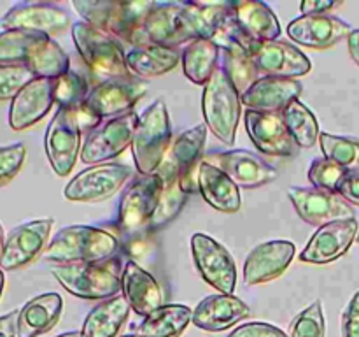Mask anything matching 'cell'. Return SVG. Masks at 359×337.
<instances>
[{"label":"cell","mask_w":359,"mask_h":337,"mask_svg":"<svg viewBox=\"0 0 359 337\" xmlns=\"http://www.w3.org/2000/svg\"><path fill=\"white\" fill-rule=\"evenodd\" d=\"M119 242L111 232L88 225L62 228L44 251V258L56 265L70 263H102L118 253Z\"/></svg>","instance_id":"1"},{"label":"cell","mask_w":359,"mask_h":337,"mask_svg":"<svg viewBox=\"0 0 359 337\" xmlns=\"http://www.w3.org/2000/svg\"><path fill=\"white\" fill-rule=\"evenodd\" d=\"M156 2L149 0H76L72 7L83 21L105 32L121 44H130Z\"/></svg>","instance_id":"2"},{"label":"cell","mask_w":359,"mask_h":337,"mask_svg":"<svg viewBox=\"0 0 359 337\" xmlns=\"http://www.w3.org/2000/svg\"><path fill=\"white\" fill-rule=\"evenodd\" d=\"M202 112L205 125L226 146H233L242 112V98L223 67L203 86Z\"/></svg>","instance_id":"3"},{"label":"cell","mask_w":359,"mask_h":337,"mask_svg":"<svg viewBox=\"0 0 359 337\" xmlns=\"http://www.w3.org/2000/svg\"><path fill=\"white\" fill-rule=\"evenodd\" d=\"M172 144L168 109L161 98L154 100L139 116L132 139L133 161L142 176L156 174Z\"/></svg>","instance_id":"4"},{"label":"cell","mask_w":359,"mask_h":337,"mask_svg":"<svg viewBox=\"0 0 359 337\" xmlns=\"http://www.w3.org/2000/svg\"><path fill=\"white\" fill-rule=\"evenodd\" d=\"M123 269L116 260L102 263H70L55 265L51 274L70 295L88 300L111 298L121 291Z\"/></svg>","instance_id":"5"},{"label":"cell","mask_w":359,"mask_h":337,"mask_svg":"<svg viewBox=\"0 0 359 337\" xmlns=\"http://www.w3.org/2000/svg\"><path fill=\"white\" fill-rule=\"evenodd\" d=\"M72 39L79 55L95 74L105 79L132 76L126 67L123 44L109 34L81 20L72 25Z\"/></svg>","instance_id":"6"},{"label":"cell","mask_w":359,"mask_h":337,"mask_svg":"<svg viewBox=\"0 0 359 337\" xmlns=\"http://www.w3.org/2000/svg\"><path fill=\"white\" fill-rule=\"evenodd\" d=\"M196 35L189 25L182 2H156L146 20L133 34L130 46H163L174 48L195 41Z\"/></svg>","instance_id":"7"},{"label":"cell","mask_w":359,"mask_h":337,"mask_svg":"<svg viewBox=\"0 0 359 337\" xmlns=\"http://www.w3.org/2000/svg\"><path fill=\"white\" fill-rule=\"evenodd\" d=\"M81 132L76 111L58 107L46 130L44 147L49 165L60 178L69 176L81 157Z\"/></svg>","instance_id":"8"},{"label":"cell","mask_w":359,"mask_h":337,"mask_svg":"<svg viewBox=\"0 0 359 337\" xmlns=\"http://www.w3.org/2000/svg\"><path fill=\"white\" fill-rule=\"evenodd\" d=\"M207 125H196L186 130L168 147L156 172L177 176L186 193L198 192V168L203 161V147L207 140Z\"/></svg>","instance_id":"9"},{"label":"cell","mask_w":359,"mask_h":337,"mask_svg":"<svg viewBox=\"0 0 359 337\" xmlns=\"http://www.w3.org/2000/svg\"><path fill=\"white\" fill-rule=\"evenodd\" d=\"M191 255L196 270L205 283L216 288L219 293L233 295L237 288V265L221 242L198 232L191 235Z\"/></svg>","instance_id":"10"},{"label":"cell","mask_w":359,"mask_h":337,"mask_svg":"<svg viewBox=\"0 0 359 337\" xmlns=\"http://www.w3.org/2000/svg\"><path fill=\"white\" fill-rule=\"evenodd\" d=\"M137 121L139 114L132 111L91 130L81 150V160L88 165H100L119 157L126 147L132 146Z\"/></svg>","instance_id":"11"},{"label":"cell","mask_w":359,"mask_h":337,"mask_svg":"<svg viewBox=\"0 0 359 337\" xmlns=\"http://www.w3.org/2000/svg\"><path fill=\"white\" fill-rule=\"evenodd\" d=\"M130 176L132 171L121 164L91 165L70 179L63 195L72 202H102L116 195Z\"/></svg>","instance_id":"12"},{"label":"cell","mask_w":359,"mask_h":337,"mask_svg":"<svg viewBox=\"0 0 359 337\" xmlns=\"http://www.w3.org/2000/svg\"><path fill=\"white\" fill-rule=\"evenodd\" d=\"M160 193L161 179L156 174H140L135 181L126 186L118 206V227L123 234L132 235L149 227Z\"/></svg>","instance_id":"13"},{"label":"cell","mask_w":359,"mask_h":337,"mask_svg":"<svg viewBox=\"0 0 359 337\" xmlns=\"http://www.w3.org/2000/svg\"><path fill=\"white\" fill-rule=\"evenodd\" d=\"M291 204L297 209L298 216L309 225L323 227L344 220H356V211L339 193L325 192L318 188H300L291 186L287 190Z\"/></svg>","instance_id":"14"},{"label":"cell","mask_w":359,"mask_h":337,"mask_svg":"<svg viewBox=\"0 0 359 337\" xmlns=\"http://www.w3.org/2000/svg\"><path fill=\"white\" fill-rule=\"evenodd\" d=\"M55 221L51 218L46 220H34L18 225L9 232L4 244L2 258H0V270H18L30 265L34 260L41 256L48 248V239Z\"/></svg>","instance_id":"15"},{"label":"cell","mask_w":359,"mask_h":337,"mask_svg":"<svg viewBox=\"0 0 359 337\" xmlns=\"http://www.w3.org/2000/svg\"><path fill=\"white\" fill-rule=\"evenodd\" d=\"M146 84L135 76L111 77L98 83L90 91L86 105L100 118H119L132 112L133 105L146 93Z\"/></svg>","instance_id":"16"},{"label":"cell","mask_w":359,"mask_h":337,"mask_svg":"<svg viewBox=\"0 0 359 337\" xmlns=\"http://www.w3.org/2000/svg\"><path fill=\"white\" fill-rule=\"evenodd\" d=\"M4 30H28L48 37L63 34L70 27V14L55 4H14L0 20Z\"/></svg>","instance_id":"17"},{"label":"cell","mask_w":359,"mask_h":337,"mask_svg":"<svg viewBox=\"0 0 359 337\" xmlns=\"http://www.w3.org/2000/svg\"><path fill=\"white\" fill-rule=\"evenodd\" d=\"M203 161L223 171L238 188H258L277 179L276 168L248 150L212 151L203 154Z\"/></svg>","instance_id":"18"},{"label":"cell","mask_w":359,"mask_h":337,"mask_svg":"<svg viewBox=\"0 0 359 337\" xmlns=\"http://www.w3.org/2000/svg\"><path fill=\"white\" fill-rule=\"evenodd\" d=\"M358 220L335 221L319 227L298 258L305 263L325 265L339 260L358 239Z\"/></svg>","instance_id":"19"},{"label":"cell","mask_w":359,"mask_h":337,"mask_svg":"<svg viewBox=\"0 0 359 337\" xmlns=\"http://www.w3.org/2000/svg\"><path fill=\"white\" fill-rule=\"evenodd\" d=\"M297 255V246L286 239H273L258 244L244 263V281L249 286L269 283L286 272Z\"/></svg>","instance_id":"20"},{"label":"cell","mask_w":359,"mask_h":337,"mask_svg":"<svg viewBox=\"0 0 359 337\" xmlns=\"http://www.w3.org/2000/svg\"><path fill=\"white\" fill-rule=\"evenodd\" d=\"M245 130L252 144L269 157H293L298 153V146L291 139L280 112H256L245 111Z\"/></svg>","instance_id":"21"},{"label":"cell","mask_w":359,"mask_h":337,"mask_svg":"<svg viewBox=\"0 0 359 337\" xmlns=\"http://www.w3.org/2000/svg\"><path fill=\"white\" fill-rule=\"evenodd\" d=\"M256 69L259 74L269 77H284V79H297L307 76L312 70L309 56L297 46L284 41L262 42L252 55Z\"/></svg>","instance_id":"22"},{"label":"cell","mask_w":359,"mask_h":337,"mask_svg":"<svg viewBox=\"0 0 359 337\" xmlns=\"http://www.w3.org/2000/svg\"><path fill=\"white\" fill-rule=\"evenodd\" d=\"M353 32L349 23L333 14H309L287 25V35L293 42L312 49H328L347 39Z\"/></svg>","instance_id":"23"},{"label":"cell","mask_w":359,"mask_h":337,"mask_svg":"<svg viewBox=\"0 0 359 337\" xmlns=\"http://www.w3.org/2000/svg\"><path fill=\"white\" fill-rule=\"evenodd\" d=\"M53 104V79L35 77L11 100L9 126L16 132L30 128L51 111Z\"/></svg>","instance_id":"24"},{"label":"cell","mask_w":359,"mask_h":337,"mask_svg":"<svg viewBox=\"0 0 359 337\" xmlns=\"http://www.w3.org/2000/svg\"><path fill=\"white\" fill-rule=\"evenodd\" d=\"M121 291L130 309L140 316H149L165 305V295L153 274L137 262H126L121 272Z\"/></svg>","instance_id":"25"},{"label":"cell","mask_w":359,"mask_h":337,"mask_svg":"<svg viewBox=\"0 0 359 337\" xmlns=\"http://www.w3.org/2000/svg\"><path fill=\"white\" fill-rule=\"evenodd\" d=\"M251 309L238 297L216 293L205 297L193 309L191 323L205 332H223L248 318Z\"/></svg>","instance_id":"26"},{"label":"cell","mask_w":359,"mask_h":337,"mask_svg":"<svg viewBox=\"0 0 359 337\" xmlns=\"http://www.w3.org/2000/svg\"><path fill=\"white\" fill-rule=\"evenodd\" d=\"M300 93V81L263 76L241 98L249 111L283 112L291 102L298 100Z\"/></svg>","instance_id":"27"},{"label":"cell","mask_w":359,"mask_h":337,"mask_svg":"<svg viewBox=\"0 0 359 337\" xmlns=\"http://www.w3.org/2000/svg\"><path fill=\"white\" fill-rule=\"evenodd\" d=\"M63 300L58 293L49 291L30 298L18 309V337H39L49 332L62 316Z\"/></svg>","instance_id":"28"},{"label":"cell","mask_w":359,"mask_h":337,"mask_svg":"<svg viewBox=\"0 0 359 337\" xmlns=\"http://www.w3.org/2000/svg\"><path fill=\"white\" fill-rule=\"evenodd\" d=\"M198 192L209 206L221 213H237L242 206L238 186L207 161H202L198 168Z\"/></svg>","instance_id":"29"},{"label":"cell","mask_w":359,"mask_h":337,"mask_svg":"<svg viewBox=\"0 0 359 337\" xmlns=\"http://www.w3.org/2000/svg\"><path fill=\"white\" fill-rule=\"evenodd\" d=\"M233 14L245 34L258 44L277 41L283 32L279 20L265 2H256V0L233 2Z\"/></svg>","instance_id":"30"},{"label":"cell","mask_w":359,"mask_h":337,"mask_svg":"<svg viewBox=\"0 0 359 337\" xmlns=\"http://www.w3.org/2000/svg\"><path fill=\"white\" fill-rule=\"evenodd\" d=\"M193 319V309L184 304H165L133 326L140 337H181Z\"/></svg>","instance_id":"31"},{"label":"cell","mask_w":359,"mask_h":337,"mask_svg":"<svg viewBox=\"0 0 359 337\" xmlns=\"http://www.w3.org/2000/svg\"><path fill=\"white\" fill-rule=\"evenodd\" d=\"M130 315V305L123 295L105 298L88 312L83 323V337H118Z\"/></svg>","instance_id":"32"},{"label":"cell","mask_w":359,"mask_h":337,"mask_svg":"<svg viewBox=\"0 0 359 337\" xmlns=\"http://www.w3.org/2000/svg\"><path fill=\"white\" fill-rule=\"evenodd\" d=\"M181 53L163 46H137L126 53V67L135 77H156L177 67Z\"/></svg>","instance_id":"33"},{"label":"cell","mask_w":359,"mask_h":337,"mask_svg":"<svg viewBox=\"0 0 359 337\" xmlns=\"http://www.w3.org/2000/svg\"><path fill=\"white\" fill-rule=\"evenodd\" d=\"M49 39L48 35L28 30L0 32V65L28 67Z\"/></svg>","instance_id":"34"},{"label":"cell","mask_w":359,"mask_h":337,"mask_svg":"<svg viewBox=\"0 0 359 337\" xmlns=\"http://www.w3.org/2000/svg\"><path fill=\"white\" fill-rule=\"evenodd\" d=\"M221 49L209 39H195L182 51V70L191 83L205 86L216 72Z\"/></svg>","instance_id":"35"},{"label":"cell","mask_w":359,"mask_h":337,"mask_svg":"<svg viewBox=\"0 0 359 337\" xmlns=\"http://www.w3.org/2000/svg\"><path fill=\"white\" fill-rule=\"evenodd\" d=\"M156 176L161 179V193L149 221V228H161L175 220L188 200V193L181 188L177 176L168 172H156Z\"/></svg>","instance_id":"36"},{"label":"cell","mask_w":359,"mask_h":337,"mask_svg":"<svg viewBox=\"0 0 359 337\" xmlns=\"http://www.w3.org/2000/svg\"><path fill=\"white\" fill-rule=\"evenodd\" d=\"M280 114H283L284 125L291 139L298 147H312L319 143V137H321L319 123L307 105L302 104L300 100H294Z\"/></svg>","instance_id":"37"},{"label":"cell","mask_w":359,"mask_h":337,"mask_svg":"<svg viewBox=\"0 0 359 337\" xmlns=\"http://www.w3.org/2000/svg\"><path fill=\"white\" fill-rule=\"evenodd\" d=\"M210 41L221 49V51H244L248 55H255L258 49V42L252 41L241 23L235 18L233 9L224 16V20L217 25L216 32H214Z\"/></svg>","instance_id":"38"},{"label":"cell","mask_w":359,"mask_h":337,"mask_svg":"<svg viewBox=\"0 0 359 337\" xmlns=\"http://www.w3.org/2000/svg\"><path fill=\"white\" fill-rule=\"evenodd\" d=\"M321 151L325 158L333 160L340 167L346 168L349 174L359 172V140L353 137L333 136V133L323 132L319 137Z\"/></svg>","instance_id":"39"},{"label":"cell","mask_w":359,"mask_h":337,"mask_svg":"<svg viewBox=\"0 0 359 337\" xmlns=\"http://www.w3.org/2000/svg\"><path fill=\"white\" fill-rule=\"evenodd\" d=\"M223 53V69L226 70L228 77L242 95L259 79V70L256 69L252 56L244 51H221Z\"/></svg>","instance_id":"40"},{"label":"cell","mask_w":359,"mask_h":337,"mask_svg":"<svg viewBox=\"0 0 359 337\" xmlns=\"http://www.w3.org/2000/svg\"><path fill=\"white\" fill-rule=\"evenodd\" d=\"M88 95L90 91H88L86 79L81 74L69 70L63 76L53 79V97L58 107L76 111L81 105L86 104Z\"/></svg>","instance_id":"41"},{"label":"cell","mask_w":359,"mask_h":337,"mask_svg":"<svg viewBox=\"0 0 359 337\" xmlns=\"http://www.w3.org/2000/svg\"><path fill=\"white\" fill-rule=\"evenodd\" d=\"M347 176H349V172L346 168L325 157L316 158L309 168V181L312 183L314 188L325 190V192L339 193L340 186Z\"/></svg>","instance_id":"42"},{"label":"cell","mask_w":359,"mask_h":337,"mask_svg":"<svg viewBox=\"0 0 359 337\" xmlns=\"http://www.w3.org/2000/svg\"><path fill=\"white\" fill-rule=\"evenodd\" d=\"M326 323L323 304L319 300L312 302L309 308L298 312L290 325L287 337H325Z\"/></svg>","instance_id":"43"},{"label":"cell","mask_w":359,"mask_h":337,"mask_svg":"<svg viewBox=\"0 0 359 337\" xmlns=\"http://www.w3.org/2000/svg\"><path fill=\"white\" fill-rule=\"evenodd\" d=\"M35 76L25 65H0V102L13 100Z\"/></svg>","instance_id":"44"},{"label":"cell","mask_w":359,"mask_h":337,"mask_svg":"<svg viewBox=\"0 0 359 337\" xmlns=\"http://www.w3.org/2000/svg\"><path fill=\"white\" fill-rule=\"evenodd\" d=\"M27 158V147L25 144H11V146H0V188L7 183L13 181L21 171Z\"/></svg>","instance_id":"45"},{"label":"cell","mask_w":359,"mask_h":337,"mask_svg":"<svg viewBox=\"0 0 359 337\" xmlns=\"http://www.w3.org/2000/svg\"><path fill=\"white\" fill-rule=\"evenodd\" d=\"M228 337H287V333L270 323L251 322L237 326Z\"/></svg>","instance_id":"46"},{"label":"cell","mask_w":359,"mask_h":337,"mask_svg":"<svg viewBox=\"0 0 359 337\" xmlns=\"http://www.w3.org/2000/svg\"><path fill=\"white\" fill-rule=\"evenodd\" d=\"M342 337H359V291L353 295L342 315Z\"/></svg>","instance_id":"47"},{"label":"cell","mask_w":359,"mask_h":337,"mask_svg":"<svg viewBox=\"0 0 359 337\" xmlns=\"http://www.w3.org/2000/svg\"><path fill=\"white\" fill-rule=\"evenodd\" d=\"M339 195L344 200H347L351 206H359V172H353L344 179Z\"/></svg>","instance_id":"48"},{"label":"cell","mask_w":359,"mask_h":337,"mask_svg":"<svg viewBox=\"0 0 359 337\" xmlns=\"http://www.w3.org/2000/svg\"><path fill=\"white\" fill-rule=\"evenodd\" d=\"M340 6H342V2H333V0H305V2L300 4V11L304 16H309V14H330Z\"/></svg>","instance_id":"49"},{"label":"cell","mask_w":359,"mask_h":337,"mask_svg":"<svg viewBox=\"0 0 359 337\" xmlns=\"http://www.w3.org/2000/svg\"><path fill=\"white\" fill-rule=\"evenodd\" d=\"M76 116H77V123H79L81 130H95L97 126H100V116L97 114L95 111H91L86 104L81 105L79 109H76Z\"/></svg>","instance_id":"50"},{"label":"cell","mask_w":359,"mask_h":337,"mask_svg":"<svg viewBox=\"0 0 359 337\" xmlns=\"http://www.w3.org/2000/svg\"><path fill=\"white\" fill-rule=\"evenodd\" d=\"M18 311H11L0 316V337H18Z\"/></svg>","instance_id":"51"},{"label":"cell","mask_w":359,"mask_h":337,"mask_svg":"<svg viewBox=\"0 0 359 337\" xmlns=\"http://www.w3.org/2000/svg\"><path fill=\"white\" fill-rule=\"evenodd\" d=\"M347 49H349L351 58L359 65V28H354L347 37Z\"/></svg>","instance_id":"52"},{"label":"cell","mask_w":359,"mask_h":337,"mask_svg":"<svg viewBox=\"0 0 359 337\" xmlns=\"http://www.w3.org/2000/svg\"><path fill=\"white\" fill-rule=\"evenodd\" d=\"M4 244H6V235H4V230H2V225H0V258H2Z\"/></svg>","instance_id":"53"},{"label":"cell","mask_w":359,"mask_h":337,"mask_svg":"<svg viewBox=\"0 0 359 337\" xmlns=\"http://www.w3.org/2000/svg\"><path fill=\"white\" fill-rule=\"evenodd\" d=\"M56 337H83V333L81 332H65V333H60V336Z\"/></svg>","instance_id":"54"},{"label":"cell","mask_w":359,"mask_h":337,"mask_svg":"<svg viewBox=\"0 0 359 337\" xmlns=\"http://www.w3.org/2000/svg\"><path fill=\"white\" fill-rule=\"evenodd\" d=\"M4 286H6V277H4V272H2V270H0V298H2Z\"/></svg>","instance_id":"55"},{"label":"cell","mask_w":359,"mask_h":337,"mask_svg":"<svg viewBox=\"0 0 359 337\" xmlns=\"http://www.w3.org/2000/svg\"><path fill=\"white\" fill-rule=\"evenodd\" d=\"M121 337H140V336H133V333H130V336H121Z\"/></svg>","instance_id":"56"},{"label":"cell","mask_w":359,"mask_h":337,"mask_svg":"<svg viewBox=\"0 0 359 337\" xmlns=\"http://www.w3.org/2000/svg\"><path fill=\"white\" fill-rule=\"evenodd\" d=\"M356 241H358V242H359V232H358V239H356Z\"/></svg>","instance_id":"57"}]
</instances>
